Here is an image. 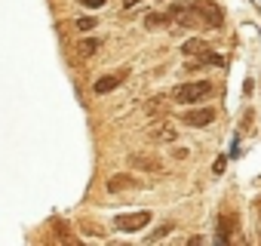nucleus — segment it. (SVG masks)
I'll use <instances>...</instances> for the list:
<instances>
[{
    "instance_id": "4",
    "label": "nucleus",
    "mask_w": 261,
    "mask_h": 246,
    "mask_svg": "<svg viewBox=\"0 0 261 246\" xmlns=\"http://www.w3.org/2000/svg\"><path fill=\"white\" fill-rule=\"evenodd\" d=\"M169 19H172L175 25H181V28H203L194 4H178V7H172V10H169Z\"/></svg>"
},
{
    "instance_id": "17",
    "label": "nucleus",
    "mask_w": 261,
    "mask_h": 246,
    "mask_svg": "<svg viewBox=\"0 0 261 246\" xmlns=\"http://www.w3.org/2000/svg\"><path fill=\"white\" fill-rule=\"evenodd\" d=\"M224 166H227V160H224V157H218V160H215V166H212V169H215V173H224Z\"/></svg>"
},
{
    "instance_id": "14",
    "label": "nucleus",
    "mask_w": 261,
    "mask_h": 246,
    "mask_svg": "<svg viewBox=\"0 0 261 246\" xmlns=\"http://www.w3.org/2000/svg\"><path fill=\"white\" fill-rule=\"evenodd\" d=\"M108 4V0H80V7H86V10H101Z\"/></svg>"
},
{
    "instance_id": "10",
    "label": "nucleus",
    "mask_w": 261,
    "mask_h": 246,
    "mask_svg": "<svg viewBox=\"0 0 261 246\" xmlns=\"http://www.w3.org/2000/svg\"><path fill=\"white\" fill-rule=\"evenodd\" d=\"M98 46H101V43H98L95 37H86V40H80V43H77V53H80L83 59H89L92 53H98Z\"/></svg>"
},
{
    "instance_id": "2",
    "label": "nucleus",
    "mask_w": 261,
    "mask_h": 246,
    "mask_svg": "<svg viewBox=\"0 0 261 246\" xmlns=\"http://www.w3.org/2000/svg\"><path fill=\"white\" fill-rule=\"evenodd\" d=\"M212 92V83L209 80H194V83H181L172 89V99L175 102H200Z\"/></svg>"
},
{
    "instance_id": "16",
    "label": "nucleus",
    "mask_w": 261,
    "mask_h": 246,
    "mask_svg": "<svg viewBox=\"0 0 261 246\" xmlns=\"http://www.w3.org/2000/svg\"><path fill=\"white\" fill-rule=\"evenodd\" d=\"M169 228H172V222H163V225H160V228H157V231H154V237H163V234H166V231H169Z\"/></svg>"
},
{
    "instance_id": "1",
    "label": "nucleus",
    "mask_w": 261,
    "mask_h": 246,
    "mask_svg": "<svg viewBox=\"0 0 261 246\" xmlns=\"http://www.w3.org/2000/svg\"><path fill=\"white\" fill-rule=\"evenodd\" d=\"M194 7H197V16H200V25H203V28H209V31L221 28L224 13H221L218 4H212V0H194Z\"/></svg>"
},
{
    "instance_id": "5",
    "label": "nucleus",
    "mask_w": 261,
    "mask_h": 246,
    "mask_svg": "<svg viewBox=\"0 0 261 246\" xmlns=\"http://www.w3.org/2000/svg\"><path fill=\"white\" fill-rule=\"evenodd\" d=\"M129 77V71H114V74H105V77H98L95 83H92V92L95 95H108V92H114L123 80Z\"/></svg>"
},
{
    "instance_id": "9",
    "label": "nucleus",
    "mask_w": 261,
    "mask_h": 246,
    "mask_svg": "<svg viewBox=\"0 0 261 246\" xmlns=\"http://www.w3.org/2000/svg\"><path fill=\"white\" fill-rule=\"evenodd\" d=\"M123 188H136L133 176H111L108 179V191H123Z\"/></svg>"
},
{
    "instance_id": "7",
    "label": "nucleus",
    "mask_w": 261,
    "mask_h": 246,
    "mask_svg": "<svg viewBox=\"0 0 261 246\" xmlns=\"http://www.w3.org/2000/svg\"><path fill=\"white\" fill-rule=\"evenodd\" d=\"M129 163H133L136 169H145V173H160V160L151 157V154H139V151H133V154H129Z\"/></svg>"
},
{
    "instance_id": "6",
    "label": "nucleus",
    "mask_w": 261,
    "mask_h": 246,
    "mask_svg": "<svg viewBox=\"0 0 261 246\" xmlns=\"http://www.w3.org/2000/svg\"><path fill=\"white\" fill-rule=\"evenodd\" d=\"M215 120V111L212 108H197V111H188L185 114V123H188V127H209V123Z\"/></svg>"
},
{
    "instance_id": "11",
    "label": "nucleus",
    "mask_w": 261,
    "mask_h": 246,
    "mask_svg": "<svg viewBox=\"0 0 261 246\" xmlns=\"http://www.w3.org/2000/svg\"><path fill=\"white\" fill-rule=\"evenodd\" d=\"M181 50H185V56H188V59H194V56H203V53H206V43L194 37V40H188Z\"/></svg>"
},
{
    "instance_id": "13",
    "label": "nucleus",
    "mask_w": 261,
    "mask_h": 246,
    "mask_svg": "<svg viewBox=\"0 0 261 246\" xmlns=\"http://www.w3.org/2000/svg\"><path fill=\"white\" fill-rule=\"evenodd\" d=\"M166 108H169V102H166V99H163V95H157V99H151V102H148V108H145V111H148V114H154V117H157V114H163V111H166Z\"/></svg>"
},
{
    "instance_id": "3",
    "label": "nucleus",
    "mask_w": 261,
    "mask_h": 246,
    "mask_svg": "<svg viewBox=\"0 0 261 246\" xmlns=\"http://www.w3.org/2000/svg\"><path fill=\"white\" fill-rule=\"evenodd\" d=\"M145 225H151V212H129V215H117L114 218V228L123 231V234H136Z\"/></svg>"
},
{
    "instance_id": "8",
    "label": "nucleus",
    "mask_w": 261,
    "mask_h": 246,
    "mask_svg": "<svg viewBox=\"0 0 261 246\" xmlns=\"http://www.w3.org/2000/svg\"><path fill=\"white\" fill-rule=\"evenodd\" d=\"M178 130L172 127V123H157V127H151V139L154 142H175Z\"/></svg>"
},
{
    "instance_id": "18",
    "label": "nucleus",
    "mask_w": 261,
    "mask_h": 246,
    "mask_svg": "<svg viewBox=\"0 0 261 246\" xmlns=\"http://www.w3.org/2000/svg\"><path fill=\"white\" fill-rule=\"evenodd\" d=\"M136 4H139V0H123V7H126V10H133Z\"/></svg>"
},
{
    "instance_id": "15",
    "label": "nucleus",
    "mask_w": 261,
    "mask_h": 246,
    "mask_svg": "<svg viewBox=\"0 0 261 246\" xmlns=\"http://www.w3.org/2000/svg\"><path fill=\"white\" fill-rule=\"evenodd\" d=\"M95 28V19H77V31H89Z\"/></svg>"
},
{
    "instance_id": "12",
    "label": "nucleus",
    "mask_w": 261,
    "mask_h": 246,
    "mask_svg": "<svg viewBox=\"0 0 261 246\" xmlns=\"http://www.w3.org/2000/svg\"><path fill=\"white\" fill-rule=\"evenodd\" d=\"M172 19H169V13H151V16H145V25L148 28H160V25H169Z\"/></svg>"
}]
</instances>
